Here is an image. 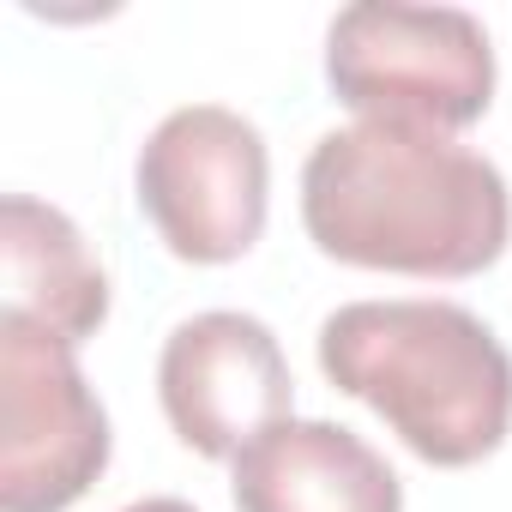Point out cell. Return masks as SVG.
Masks as SVG:
<instances>
[{
    "label": "cell",
    "mask_w": 512,
    "mask_h": 512,
    "mask_svg": "<svg viewBox=\"0 0 512 512\" xmlns=\"http://www.w3.org/2000/svg\"><path fill=\"white\" fill-rule=\"evenodd\" d=\"M302 223L326 260L404 278H476L512 235L506 175L452 133L356 121L302 169Z\"/></svg>",
    "instance_id": "6da1fadb"
},
{
    "label": "cell",
    "mask_w": 512,
    "mask_h": 512,
    "mask_svg": "<svg viewBox=\"0 0 512 512\" xmlns=\"http://www.w3.org/2000/svg\"><path fill=\"white\" fill-rule=\"evenodd\" d=\"M320 368L440 470L482 464L512 428V356L458 302H350L320 326Z\"/></svg>",
    "instance_id": "7a4b0ae2"
},
{
    "label": "cell",
    "mask_w": 512,
    "mask_h": 512,
    "mask_svg": "<svg viewBox=\"0 0 512 512\" xmlns=\"http://www.w3.org/2000/svg\"><path fill=\"white\" fill-rule=\"evenodd\" d=\"M326 79L362 121L458 133L494 103V49L464 7L356 0L326 31Z\"/></svg>",
    "instance_id": "3957f363"
},
{
    "label": "cell",
    "mask_w": 512,
    "mask_h": 512,
    "mask_svg": "<svg viewBox=\"0 0 512 512\" xmlns=\"http://www.w3.org/2000/svg\"><path fill=\"white\" fill-rule=\"evenodd\" d=\"M139 211L187 266H229L260 241L272 157L247 115L223 103H187L163 115L139 151Z\"/></svg>",
    "instance_id": "277c9868"
},
{
    "label": "cell",
    "mask_w": 512,
    "mask_h": 512,
    "mask_svg": "<svg viewBox=\"0 0 512 512\" xmlns=\"http://www.w3.org/2000/svg\"><path fill=\"white\" fill-rule=\"evenodd\" d=\"M109 464V416L67 338L0 314V512H67Z\"/></svg>",
    "instance_id": "5b68a950"
},
{
    "label": "cell",
    "mask_w": 512,
    "mask_h": 512,
    "mask_svg": "<svg viewBox=\"0 0 512 512\" xmlns=\"http://www.w3.org/2000/svg\"><path fill=\"white\" fill-rule=\"evenodd\" d=\"M157 398L181 446L199 458H241L296 404L284 344L266 320L211 308L169 332L157 356Z\"/></svg>",
    "instance_id": "8992f818"
},
{
    "label": "cell",
    "mask_w": 512,
    "mask_h": 512,
    "mask_svg": "<svg viewBox=\"0 0 512 512\" xmlns=\"http://www.w3.org/2000/svg\"><path fill=\"white\" fill-rule=\"evenodd\" d=\"M235 512H404V488L356 428L284 416L235 458Z\"/></svg>",
    "instance_id": "52a82bcc"
},
{
    "label": "cell",
    "mask_w": 512,
    "mask_h": 512,
    "mask_svg": "<svg viewBox=\"0 0 512 512\" xmlns=\"http://www.w3.org/2000/svg\"><path fill=\"white\" fill-rule=\"evenodd\" d=\"M0 266H7V314L67 338L73 350L109 320V278L91 260L79 223L31 193L0 205Z\"/></svg>",
    "instance_id": "ba28073f"
},
{
    "label": "cell",
    "mask_w": 512,
    "mask_h": 512,
    "mask_svg": "<svg viewBox=\"0 0 512 512\" xmlns=\"http://www.w3.org/2000/svg\"><path fill=\"white\" fill-rule=\"evenodd\" d=\"M121 512H193V506L175 500V494H151V500H133V506H121Z\"/></svg>",
    "instance_id": "9c48e42d"
}]
</instances>
